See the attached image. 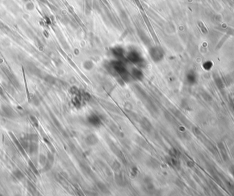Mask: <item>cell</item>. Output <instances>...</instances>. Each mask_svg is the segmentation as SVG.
<instances>
[{
    "label": "cell",
    "mask_w": 234,
    "mask_h": 196,
    "mask_svg": "<svg viewBox=\"0 0 234 196\" xmlns=\"http://www.w3.org/2000/svg\"><path fill=\"white\" fill-rule=\"evenodd\" d=\"M109 67L112 70V72L118 74L123 81L129 82L132 79L130 73L128 71L125 65L121 60H118L116 61L111 62L109 64Z\"/></svg>",
    "instance_id": "6da1fadb"
},
{
    "label": "cell",
    "mask_w": 234,
    "mask_h": 196,
    "mask_svg": "<svg viewBox=\"0 0 234 196\" xmlns=\"http://www.w3.org/2000/svg\"><path fill=\"white\" fill-rule=\"evenodd\" d=\"M127 58L132 63L138 65L139 67H144L145 65V60L142 55L136 50H131L128 53Z\"/></svg>",
    "instance_id": "7a4b0ae2"
},
{
    "label": "cell",
    "mask_w": 234,
    "mask_h": 196,
    "mask_svg": "<svg viewBox=\"0 0 234 196\" xmlns=\"http://www.w3.org/2000/svg\"><path fill=\"white\" fill-rule=\"evenodd\" d=\"M149 55L154 62H159L163 60L164 52L161 47L155 46L149 49Z\"/></svg>",
    "instance_id": "3957f363"
},
{
    "label": "cell",
    "mask_w": 234,
    "mask_h": 196,
    "mask_svg": "<svg viewBox=\"0 0 234 196\" xmlns=\"http://www.w3.org/2000/svg\"><path fill=\"white\" fill-rule=\"evenodd\" d=\"M139 123H140L141 128L146 132L150 133L151 132V130H153L152 124H151V123L149 122V120L148 119H146V117L142 118V119L139 121Z\"/></svg>",
    "instance_id": "277c9868"
},
{
    "label": "cell",
    "mask_w": 234,
    "mask_h": 196,
    "mask_svg": "<svg viewBox=\"0 0 234 196\" xmlns=\"http://www.w3.org/2000/svg\"><path fill=\"white\" fill-rule=\"evenodd\" d=\"M88 122L94 127H98L101 124V118L95 114H91L87 118Z\"/></svg>",
    "instance_id": "5b68a950"
},
{
    "label": "cell",
    "mask_w": 234,
    "mask_h": 196,
    "mask_svg": "<svg viewBox=\"0 0 234 196\" xmlns=\"http://www.w3.org/2000/svg\"><path fill=\"white\" fill-rule=\"evenodd\" d=\"M112 55L117 60H121L124 58V49L121 47H115L111 49Z\"/></svg>",
    "instance_id": "8992f818"
},
{
    "label": "cell",
    "mask_w": 234,
    "mask_h": 196,
    "mask_svg": "<svg viewBox=\"0 0 234 196\" xmlns=\"http://www.w3.org/2000/svg\"><path fill=\"white\" fill-rule=\"evenodd\" d=\"M99 139L97 136L94 134H88L85 138V143L87 145L89 146H93L98 143Z\"/></svg>",
    "instance_id": "52a82bcc"
},
{
    "label": "cell",
    "mask_w": 234,
    "mask_h": 196,
    "mask_svg": "<svg viewBox=\"0 0 234 196\" xmlns=\"http://www.w3.org/2000/svg\"><path fill=\"white\" fill-rule=\"evenodd\" d=\"M132 79L136 80H143L144 78V74L143 71L140 69H139L138 68H133L131 69V71L130 73Z\"/></svg>",
    "instance_id": "ba28073f"
},
{
    "label": "cell",
    "mask_w": 234,
    "mask_h": 196,
    "mask_svg": "<svg viewBox=\"0 0 234 196\" xmlns=\"http://www.w3.org/2000/svg\"><path fill=\"white\" fill-rule=\"evenodd\" d=\"M109 146L110 147L111 150L113 152L114 154H115L117 156H118L119 158H121V159H123V154H122L121 151L119 149V147H117L113 142L109 143Z\"/></svg>",
    "instance_id": "9c48e42d"
},
{
    "label": "cell",
    "mask_w": 234,
    "mask_h": 196,
    "mask_svg": "<svg viewBox=\"0 0 234 196\" xmlns=\"http://www.w3.org/2000/svg\"><path fill=\"white\" fill-rule=\"evenodd\" d=\"M136 141L139 145H140V146H141L143 148H144L145 150H149V149H150V146H149V143L146 142L143 138H142L140 137H138L136 138Z\"/></svg>",
    "instance_id": "30bf717a"
},
{
    "label": "cell",
    "mask_w": 234,
    "mask_h": 196,
    "mask_svg": "<svg viewBox=\"0 0 234 196\" xmlns=\"http://www.w3.org/2000/svg\"><path fill=\"white\" fill-rule=\"evenodd\" d=\"M146 165H147L148 167L153 168V169H156V168L160 167V163H159L158 160L153 158H150L149 160H147Z\"/></svg>",
    "instance_id": "8fae6325"
},
{
    "label": "cell",
    "mask_w": 234,
    "mask_h": 196,
    "mask_svg": "<svg viewBox=\"0 0 234 196\" xmlns=\"http://www.w3.org/2000/svg\"><path fill=\"white\" fill-rule=\"evenodd\" d=\"M115 180L116 184L120 187H124L125 185V180L124 179L123 175H122L121 173H119L115 175Z\"/></svg>",
    "instance_id": "7c38bea8"
},
{
    "label": "cell",
    "mask_w": 234,
    "mask_h": 196,
    "mask_svg": "<svg viewBox=\"0 0 234 196\" xmlns=\"http://www.w3.org/2000/svg\"><path fill=\"white\" fill-rule=\"evenodd\" d=\"M105 106L106 108H107L109 110H110V111H112V112H118L119 110L117 108L114 106V104H111V103H108V102H106L105 104Z\"/></svg>",
    "instance_id": "4fadbf2b"
},
{
    "label": "cell",
    "mask_w": 234,
    "mask_h": 196,
    "mask_svg": "<svg viewBox=\"0 0 234 196\" xmlns=\"http://www.w3.org/2000/svg\"><path fill=\"white\" fill-rule=\"evenodd\" d=\"M127 113H128V115L129 118H131V119H133L134 121H136V122H139L140 120H138V117L135 112H134L132 111H130V110H127Z\"/></svg>",
    "instance_id": "5bb4252c"
},
{
    "label": "cell",
    "mask_w": 234,
    "mask_h": 196,
    "mask_svg": "<svg viewBox=\"0 0 234 196\" xmlns=\"http://www.w3.org/2000/svg\"><path fill=\"white\" fill-rule=\"evenodd\" d=\"M97 186L99 189L101 190V191H102L103 193H109V191L108 190V188H107L106 186L105 185V184H103V182H97Z\"/></svg>",
    "instance_id": "9a60e30c"
},
{
    "label": "cell",
    "mask_w": 234,
    "mask_h": 196,
    "mask_svg": "<svg viewBox=\"0 0 234 196\" xmlns=\"http://www.w3.org/2000/svg\"><path fill=\"white\" fill-rule=\"evenodd\" d=\"M109 127H110V129H111L112 131L115 134L118 135V136H120V135L122 134L121 132L119 131V130L116 126V125H114V124H112V125H110V126H109Z\"/></svg>",
    "instance_id": "2e32d148"
},
{
    "label": "cell",
    "mask_w": 234,
    "mask_h": 196,
    "mask_svg": "<svg viewBox=\"0 0 234 196\" xmlns=\"http://www.w3.org/2000/svg\"><path fill=\"white\" fill-rule=\"evenodd\" d=\"M112 169L116 171V172H118L119 169L121 168V164L119 163V161L117 160H114V161L112 163Z\"/></svg>",
    "instance_id": "e0dca14e"
},
{
    "label": "cell",
    "mask_w": 234,
    "mask_h": 196,
    "mask_svg": "<svg viewBox=\"0 0 234 196\" xmlns=\"http://www.w3.org/2000/svg\"><path fill=\"white\" fill-rule=\"evenodd\" d=\"M93 67V63L91 61H86L84 63V67L86 69H91Z\"/></svg>",
    "instance_id": "ac0fdd59"
}]
</instances>
